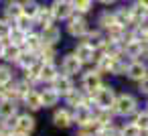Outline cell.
Segmentation results:
<instances>
[{
  "mask_svg": "<svg viewBox=\"0 0 148 136\" xmlns=\"http://www.w3.org/2000/svg\"><path fill=\"white\" fill-rule=\"evenodd\" d=\"M134 110H136V100H134V95L124 93V95L116 98V102H114V112H116V114L128 116V114H132Z\"/></svg>",
  "mask_w": 148,
  "mask_h": 136,
  "instance_id": "6da1fadb",
  "label": "cell"
},
{
  "mask_svg": "<svg viewBox=\"0 0 148 136\" xmlns=\"http://www.w3.org/2000/svg\"><path fill=\"white\" fill-rule=\"evenodd\" d=\"M114 102H116V95H114V89L112 87H103L101 85L95 91V104L99 108H110V106H114Z\"/></svg>",
  "mask_w": 148,
  "mask_h": 136,
  "instance_id": "7a4b0ae2",
  "label": "cell"
},
{
  "mask_svg": "<svg viewBox=\"0 0 148 136\" xmlns=\"http://www.w3.org/2000/svg\"><path fill=\"white\" fill-rule=\"evenodd\" d=\"M83 87H85L89 93L97 91V89L101 87V77H99V71H89V73H85V75H83Z\"/></svg>",
  "mask_w": 148,
  "mask_h": 136,
  "instance_id": "3957f363",
  "label": "cell"
},
{
  "mask_svg": "<svg viewBox=\"0 0 148 136\" xmlns=\"http://www.w3.org/2000/svg\"><path fill=\"white\" fill-rule=\"evenodd\" d=\"M61 67H63V73H67V75L79 73V69H81V59H79L77 55H67V57L63 59Z\"/></svg>",
  "mask_w": 148,
  "mask_h": 136,
  "instance_id": "277c9868",
  "label": "cell"
},
{
  "mask_svg": "<svg viewBox=\"0 0 148 136\" xmlns=\"http://www.w3.org/2000/svg\"><path fill=\"white\" fill-rule=\"evenodd\" d=\"M53 8V14H55V19H69L71 16V12H73V4H69V2H65V0H57V2L51 6Z\"/></svg>",
  "mask_w": 148,
  "mask_h": 136,
  "instance_id": "5b68a950",
  "label": "cell"
},
{
  "mask_svg": "<svg viewBox=\"0 0 148 136\" xmlns=\"http://www.w3.org/2000/svg\"><path fill=\"white\" fill-rule=\"evenodd\" d=\"M67 31H69L73 37H81V35H85V33H87V23H85V19L77 16V19L69 21V25H67Z\"/></svg>",
  "mask_w": 148,
  "mask_h": 136,
  "instance_id": "8992f818",
  "label": "cell"
},
{
  "mask_svg": "<svg viewBox=\"0 0 148 136\" xmlns=\"http://www.w3.org/2000/svg\"><path fill=\"white\" fill-rule=\"evenodd\" d=\"M53 89H57L59 93H63V95H67L71 89H73V83H71V79H69V75L65 73V75H57L55 79H53Z\"/></svg>",
  "mask_w": 148,
  "mask_h": 136,
  "instance_id": "52a82bcc",
  "label": "cell"
},
{
  "mask_svg": "<svg viewBox=\"0 0 148 136\" xmlns=\"http://www.w3.org/2000/svg\"><path fill=\"white\" fill-rule=\"evenodd\" d=\"M33 128H35V120H33L29 114H23V116H18V118H16V122H14V130H16V132L29 134Z\"/></svg>",
  "mask_w": 148,
  "mask_h": 136,
  "instance_id": "ba28073f",
  "label": "cell"
},
{
  "mask_svg": "<svg viewBox=\"0 0 148 136\" xmlns=\"http://www.w3.org/2000/svg\"><path fill=\"white\" fill-rule=\"evenodd\" d=\"M59 37H61V33H59V29L53 27V25L45 27V31H43V35H41L43 45H55V43L59 41Z\"/></svg>",
  "mask_w": 148,
  "mask_h": 136,
  "instance_id": "9c48e42d",
  "label": "cell"
},
{
  "mask_svg": "<svg viewBox=\"0 0 148 136\" xmlns=\"http://www.w3.org/2000/svg\"><path fill=\"white\" fill-rule=\"evenodd\" d=\"M37 23L39 25H43V27H49L51 23H53V19H55V14H53V8H49V6H39V12H37Z\"/></svg>",
  "mask_w": 148,
  "mask_h": 136,
  "instance_id": "30bf717a",
  "label": "cell"
},
{
  "mask_svg": "<svg viewBox=\"0 0 148 136\" xmlns=\"http://www.w3.org/2000/svg\"><path fill=\"white\" fill-rule=\"evenodd\" d=\"M16 114V106L12 100H2L0 102V120H10Z\"/></svg>",
  "mask_w": 148,
  "mask_h": 136,
  "instance_id": "8fae6325",
  "label": "cell"
},
{
  "mask_svg": "<svg viewBox=\"0 0 148 136\" xmlns=\"http://www.w3.org/2000/svg\"><path fill=\"white\" fill-rule=\"evenodd\" d=\"M75 122L81 126V124H87V122H91V110H89V106H85V104H81V106H77L75 108Z\"/></svg>",
  "mask_w": 148,
  "mask_h": 136,
  "instance_id": "7c38bea8",
  "label": "cell"
},
{
  "mask_svg": "<svg viewBox=\"0 0 148 136\" xmlns=\"http://www.w3.org/2000/svg\"><path fill=\"white\" fill-rule=\"evenodd\" d=\"M75 55L81 59V63H87V61H91V59H93V47H91V45H87V43H81V45H77Z\"/></svg>",
  "mask_w": 148,
  "mask_h": 136,
  "instance_id": "4fadbf2b",
  "label": "cell"
},
{
  "mask_svg": "<svg viewBox=\"0 0 148 136\" xmlns=\"http://www.w3.org/2000/svg\"><path fill=\"white\" fill-rule=\"evenodd\" d=\"M128 75L132 77V79H144L146 77V65L144 63H140V61H136V63H132V65H128Z\"/></svg>",
  "mask_w": 148,
  "mask_h": 136,
  "instance_id": "5bb4252c",
  "label": "cell"
},
{
  "mask_svg": "<svg viewBox=\"0 0 148 136\" xmlns=\"http://www.w3.org/2000/svg\"><path fill=\"white\" fill-rule=\"evenodd\" d=\"M41 100H43V106L49 108V106H55L59 102V91L57 89H45L41 93Z\"/></svg>",
  "mask_w": 148,
  "mask_h": 136,
  "instance_id": "9a60e30c",
  "label": "cell"
},
{
  "mask_svg": "<svg viewBox=\"0 0 148 136\" xmlns=\"http://www.w3.org/2000/svg\"><path fill=\"white\" fill-rule=\"evenodd\" d=\"M53 122H55V126H59V128H67V126L71 124V116H69V112L59 110V112H55Z\"/></svg>",
  "mask_w": 148,
  "mask_h": 136,
  "instance_id": "2e32d148",
  "label": "cell"
},
{
  "mask_svg": "<svg viewBox=\"0 0 148 136\" xmlns=\"http://www.w3.org/2000/svg\"><path fill=\"white\" fill-rule=\"evenodd\" d=\"M116 21L120 27H126V25H132L134 23V16H132V8H124V10H118L116 12Z\"/></svg>",
  "mask_w": 148,
  "mask_h": 136,
  "instance_id": "e0dca14e",
  "label": "cell"
},
{
  "mask_svg": "<svg viewBox=\"0 0 148 136\" xmlns=\"http://www.w3.org/2000/svg\"><path fill=\"white\" fill-rule=\"evenodd\" d=\"M25 102H27V106H29L31 110L43 108V100H41V95H39L37 91H29V93L25 95Z\"/></svg>",
  "mask_w": 148,
  "mask_h": 136,
  "instance_id": "ac0fdd59",
  "label": "cell"
},
{
  "mask_svg": "<svg viewBox=\"0 0 148 136\" xmlns=\"http://www.w3.org/2000/svg\"><path fill=\"white\" fill-rule=\"evenodd\" d=\"M142 51H144L142 41H128L126 43V53L130 57H138V55H142Z\"/></svg>",
  "mask_w": 148,
  "mask_h": 136,
  "instance_id": "d6986e66",
  "label": "cell"
},
{
  "mask_svg": "<svg viewBox=\"0 0 148 136\" xmlns=\"http://www.w3.org/2000/svg\"><path fill=\"white\" fill-rule=\"evenodd\" d=\"M57 77V67L53 65V63H45L43 67H41V79H45V81H53Z\"/></svg>",
  "mask_w": 148,
  "mask_h": 136,
  "instance_id": "ffe728a7",
  "label": "cell"
},
{
  "mask_svg": "<svg viewBox=\"0 0 148 136\" xmlns=\"http://www.w3.org/2000/svg\"><path fill=\"white\" fill-rule=\"evenodd\" d=\"M114 59L116 57H110V55H103V57H99V61H97V71L99 73H110L112 71V67H114Z\"/></svg>",
  "mask_w": 148,
  "mask_h": 136,
  "instance_id": "44dd1931",
  "label": "cell"
},
{
  "mask_svg": "<svg viewBox=\"0 0 148 136\" xmlns=\"http://www.w3.org/2000/svg\"><path fill=\"white\" fill-rule=\"evenodd\" d=\"M8 39H10V43H12V45H23V43H27V33H25V31H21V29L16 27L14 31H10V33H8Z\"/></svg>",
  "mask_w": 148,
  "mask_h": 136,
  "instance_id": "7402d4cb",
  "label": "cell"
},
{
  "mask_svg": "<svg viewBox=\"0 0 148 136\" xmlns=\"http://www.w3.org/2000/svg\"><path fill=\"white\" fill-rule=\"evenodd\" d=\"M21 14H23V6H21V4L10 2V4L6 6V16H8V19H14V21H16Z\"/></svg>",
  "mask_w": 148,
  "mask_h": 136,
  "instance_id": "603a6c76",
  "label": "cell"
},
{
  "mask_svg": "<svg viewBox=\"0 0 148 136\" xmlns=\"http://www.w3.org/2000/svg\"><path fill=\"white\" fill-rule=\"evenodd\" d=\"M27 47H29L31 51H37V49L43 47V39H41L39 35H33V33H31V35L27 37Z\"/></svg>",
  "mask_w": 148,
  "mask_h": 136,
  "instance_id": "cb8c5ba5",
  "label": "cell"
},
{
  "mask_svg": "<svg viewBox=\"0 0 148 136\" xmlns=\"http://www.w3.org/2000/svg\"><path fill=\"white\" fill-rule=\"evenodd\" d=\"M16 63H21L25 69H29L31 65H35L37 63V57L33 55V53H21V57H18V61Z\"/></svg>",
  "mask_w": 148,
  "mask_h": 136,
  "instance_id": "d4e9b609",
  "label": "cell"
},
{
  "mask_svg": "<svg viewBox=\"0 0 148 136\" xmlns=\"http://www.w3.org/2000/svg\"><path fill=\"white\" fill-rule=\"evenodd\" d=\"M85 39H87L85 43H87V45H91L93 49L101 47V43H103V41H101V35H99L97 31H93V33H87V37H85Z\"/></svg>",
  "mask_w": 148,
  "mask_h": 136,
  "instance_id": "484cf974",
  "label": "cell"
},
{
  "mask_svg": "<svg viewBox=\"0 0 148 136\" xmlns=\"http://www.w3.org/2000/svg\"><path fill=\"white\" fill-rule=\"evenodd\" d=\"M67 102L71 104V106H81L83 104V95H81V91H77V89H71L69 93H67Z\"/></svg>",
  "mask_w": 148,
  "mask_h": 136,
  "instance_id": "4316f807",
  "label": "cell"
},
{
  "mask_svg": "<svg viewBox=\"0 0 148 136\" xmlns=\"http://www.w3.org/2000/svg\"><path fill=\"white\" fill-rule=\"evenodd\" d=\"M18 57H21L18 45H12V47H6V49H4V59H10V61H18Z\"/></svg>",
  "mask_w": 148,
  "mask_h": 136,
  "instance_id": "83f0119b",
  "label": "cell"
},
{
  "mask_svg": "<svg viewBox=\"0 0 148 136\" xmlns=\"http://www.w3.org/2000/svg\"><path fill=\"white\" fill-rule=\"evenodd\" d=\"M101 126H108L110 122H112V112H110V108H101V112L97 114V118H95Z\"/></svg>",
  "mask_w": 148,
  "mask_h": 136,
  "instance_id": "f1b7e54d",
  "label": "cell"
},
{
  "mask_svg": "<svg viewBox=\"0 0 148 136\" xmlns=\"http://www.w3.org/2000/svg\"><path fill=\"white\" fill-rule=\"evenodd\" d=\"M99 23H101V25H103L108 31H110L112 27H116V25H118V21H116V14H108V12H106V14H101Z\"/></svg>",
  "mask_w": 148,
  "mask_h": 136,
  "instance_id": "f546056e",
  "label": "cell"
},
{
  "mask_svg": "<svg viewBox=\"0 0 148 136\" xmlns=\"http://www.w3.org/2000/svg\"><path fill=\"white\" fill-rule=\"evenodd\" d=\"M37 12H39V4H35V2H27V4L23 6V14H27V16H31V19H35Z\"/></svg>",
  "mask_w": 148,
  "mask_h": 136,
  "instance_id": "4dcf8cb0",
  "label": "cell"
},
{
  "mask_svg": "<svg viewBox=\"0 0 148 136\" xmlns=\"http://www.w3.org/2000/svg\"><path fill=\"white\" fill-rule=\"evenodd\" d=\"M31 21H33L31 16L21 14V16L16 19V25H18V29H21V31H25V33H27V31H31Z\"/></svg>",
  "mask_w": 148,
  "mask_h": 136,
  "instance_id": "1f68e13d",
  "label": "cell"
},
{
  "mask_svg": "<svg viewBox=\"0 0 148 136\" xmlns=\"http://www.w3.org/2000/svg\"><path fill=\"white\" fill-rule=\"evenodd\" d=\"M140 134H142V128L138 124H130L122 130V136H140Z\"/></svg>",
  "mask_w": 148,
  "mask_h": 136,
  "instance_id": "d6a6232c",
  "label": "cell"
},
{
  "mask_svg": "<svg viewBox=\"0 0 148 136\" xmlns=\"http://www.w3.org/2000/svg\"><path fill=\"white\" fill-rule=\"evenodd\" d=\"M71 4L79 10V12H87L91 6V0H71Z\"/></svg>",
  "mask_w": 148,
  "mask_h": 136,
  "instance_id": "836d02e7",
  "label": "cell"
},
{
  "mask_svg": "<svg viewBox=\"0 0 148 136\" xmlns=\"http://www.w3.org/2000/svg\"><path fill=\"white\" fill-rule=\"evenodd\" d=\"M12 79V73H10V69L6 67V65H2L0 67V83H8Z\"/></svg>",
  "mask_w": 148,
  "mask_h": 136,
  "instance_id": "e575fe53",
  "label": "cell"
},
{
  "mask_svg": "<svg viewBox=\"0 0 148 136\" xmlns=\"http://www.w3.org/2000/svg\"><path fill=\"white\" fill-rule=\"evenodd\" d=\"M136 124H138L142 130H148V112H146V114H138V118H136Z\"/></svg>",
  "mask_w": 148,
  "mask_h": 136,
  "instance_id": "d590c367",
  "label": "cell"
},
{
  "mask_svg": "<svg viewBox=\"0 0 148 136\" xmlns=\"http://www.w3.org/2000/svg\"><path fill=\"white\" fill-rule=\"evenodd\" d=\"M41 49H43V59H47V63H51L53 61V55H55L53 49H51V45H43Z\"/></svg>",
  "mask_w": 148,
  "mask_h": 136,
  "instance_id": "8d00e7d4",
  "label": "cell"
},
{
  "mask_svg": "<svg viewBox=\"0 0 148 136\" xmlns=\"http://www.w3.org/2000/svg\"><path fill=\"white\" fill-rule=\"evenodd\" d=\"M99 134H103V136H122V130H116V128H103Z\"/></svg>",
  "mask_w": 148,
  "mask_h": 136,
  "instance_id": "74e56055",
  "label": "cell"
},
{
  "mask_svg": "<svg viewBox=\"0 0 148 136\" xmlns=\"http://www.w3.org/2000/svg\"><path fill=\"white\" fill-rule=\"evenodd\" d=\"M8 33H10L8 25H6L4 21H0V39H2V37H8Z\"/></svg>",
  "mask_w": 148,
  "mask_h": 136,
  "instance_id": "f35d334b",
  "label": "cell"
},
{
  "mask_svg": "<svg viewBox=\"0 0 148 136\" xmlns=\"http://www.w3.org/2000/svg\"><path fill=\"white\" fill-rule=\"evenodd\" d=\"M140 91L142 93H148V75L144 79H140Z\"/></svg>",
  "mask_w": 148,
  "mask_h": 136,
  "instance_id": "ab89813d",
  "label": "cell"
},
{
  "mask_svg": "<svg viewBox=\"0 0 148 136\" xmlns=\"http://www.w3.org/2000/svg\"><path fill=\"white\" fill-rule=\"evenodd\" d=\"M4 49H6V45H4L2 41H0V59H2V57H4Z\"/></svg>",
  "mask_w": 148,
  "mask_h": 136,
  "instance_id": "60d3db41",
  "label": "cell"
},
{
  "mask_svg": "<svg viewBox=\"0 0 148 136\" xmlns=\"http://www.w3.org/2000/svg\"><path fill=\"white\" fill-rule=\"evenodd\" d=\"M140 6H142V8H146V10H148V0H140Z\"/></svg>",
  "mask_w": 148,
  "mask_h": 136,
  "instance_id": "b9f144b4",
  "label": "cell"
},
{
  "mask_svg": "<svg viewBox=\"0 0 148 136\" xmlns=\"http://www.w3.org/2000/svg\"><path fill=\"white\" fill-rule=\"evenodd\" d=\"M101 4H112V2H116V0H99Z\"/></svg>",
  "mask_w": 148,
  "mask_h": 136,
  "instance_id": "7bdbcfd3",
  "label": "cell"
},
{
  "mask_svg": "<svg viewBox=\"0 0 148 136\" xmlns=\"http://www.w3.org/2000/svg\"><path fill=\"white\" fill-rule=\"evenodd\" d=\"M144 39H146V41H148V29H146V31H144Z\"/></svg>",
  "mask_w": 148,
  "mask_h": 136,
  "instance_id": "ee69618b",
  "label": "cell"
},
{
  "mask_svg": "<svg viewBox=\"0 0 148 136\" xmlns=\"http://www.w3.org/2000/svg\"><path fill=\"white\" fill-rule=\"evenodd\" d=\"M14 136H27V134H23V132H16V134H14Z\"/></svg>",
  "mask_w": 148,
  "mask_h": 136,
  "instance_id": "f6af8a7d",
  "label": "cell"
}]
</instances>
